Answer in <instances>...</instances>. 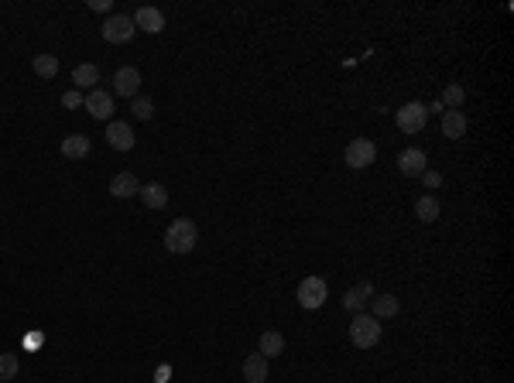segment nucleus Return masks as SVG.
Returning a JSON list of instances; mask_svg holds the SVG:
<instances>
[{
    "mask_svg": "<svg viewBox=\"0 0 514 383\" xmlns=\"http://www.w3.org/2000/svg\"><path fill=\"white\" fill-rule=\"evenodd\" d=\"M196 243H199V230L192 219H175V223L165 230V247L172 250V253H178V257H182V253H192Z\"/></svg>",
    "mask_w": 514,
    "mask_h": 383,
    "instance_id": "nucleus-1",
    "label": "nucleus"
},
{
    "mask_svg": "<svg viewBox=\"0 0 514 383\" xmlns=\"http://www.w3.org/2000/svg\"><path fill=\"white\" fill-rule=\"evenodd\" d=\"M350 343L356 349H374L381 343V322L374 315H354V326H350Z\"/></svg>",
    "mask_w": 514,
    "mask_h": 383,
    "instance_id": "nucleus-2",
    "label": "nucleus"
},
{
    "mask_svg": "<svg viewBox=\"0 0 514 383\" xmlns=\"http://www.w3.org/2000/svg\"><path fill=\"white\" fill-rule=\"evenodd\" d=\"M326 298H329V284L322 281V277H302V284H298V305L305 308V311H316V308L326 305Z\"/></svg>",
    "mask_w": 514,
    "mask_h": 383,
    "instance_id": "nucleus-3",
    "label": "nucleus"
},
{
    "mask_svg": "<svg viewBox=\"0 0 514 383\" xmlns=\"http://www.w3.org/2000/svg\"><path fill=\"white\" fill-rule=\"evenodd\" d=\"M134 18H127V14H114V18H106V24L99 28V35L106 45H127V41L134 38Z\"/></svg>",
    "mask_w": 514,
    "mask_h": 383,
    "instance_id": "nucleus-4",
    "label": "nucleus"
},
{
    "mask_svg": "<svg viewBox=\"0 0 514 383\" xmlns=\"http://www.w3.org/2000/svg\"><path fill=\"white\" fill-rule=\"evenodd\" d=\"M343 157H346V165L350 168H371L374 165V157H377V144L374 140H367V137H356V140H350L346 144V151H343Z\"/></svg>",
    "mask_w": 514,
    "mask_h": 383,
    "instance_id": "nucleus-5",
    "label": "nucleus"
},
{
    "mask_svg": "<svg viewBox=\"0 0 514 383\" xmlns=\"http://www.w3.org/2000/svg\"><path fill=\"white\" fill-rule=\"evenodd\" d=\"M425 120H429V110H425V103H405L401 110H398V127L405 131V134H418L422 127H425Z\"/></svg>",
    "mask_w": 514,
    "mask_h": 383,
    "instance_id": "nucleus-6",
    "label": "nucleus"
},
{
    "mask_svg": "<svg viewBox=\"0 0 514 383\" xmlns=\"http://www.w3.org/2000/svg\"><path fill=\"white\" fill-rule=\"evenodd\" d=\"M425 165H429V157H425L422 148H408V151L398 154V172L405 174V178H422V174L429 172Z\"/></svg>",
    "mask_w": 514,
    "mask_h": 383,
    "instance_id": "nucleus-7",
    "label": "nucleus"
},
{
    "mask_svg": "<svg viewBox=\"0 0 514 383\" xmlns=\"http://www.w3.org/2000/svg\"><path fill=\"white\" fill-rule=\"evenodd\" d=\"M106 144H110L114 151H134L138 137H134V131H131V123H124V120H110V127H106Z\"/></svg>",
    "mask_w": 514,
    "mask_h": 383,
    "instance_id": "nucleus-8",
    "label": "nucleus"
},
{
    "mask_svg": "<svg viewBox=\"0 0 514 383\" xmlns=\"http://www.w3.org/2000/svg\"><path fill=\"white\" fill-rule=\"evenodd\" d=\"M82 106L89 110L93 120H110L114 116V96L106 93V89H89L86 99H82Z\"/></svg>",
    "mask_w": 514,
    "mask_h": 383,
    "instance_id": "nucleus-9",
    "label": "nucleus"
},
{
    "mask_svg": "<svg viewBox=\"0 0 514 383\" xmlns=\"http://www.w3.org/2000/svg\"><path fill=\"white\" fill-rule=\"evenodd\" d=\"M141 89V72L134 69V65H124V69H117L114 72V93L117 96H127V99H134Z\"/></svg>",
    "mask_w": 514,
    "mask_h": 383,
    "instance_id": "nucleus-10",
    "label": "nucleus"
},
{
    "mask_svg": "<svg viewBox=\"0 0 514 383\" xmlns=\"http://www.w3.org/2000/svg\"><path fill=\"white\" fill-rule=\"evenodd\" d=\"M367 298H374V284H371V281H360L356 287H350V291L343 294V308H346L350 315H360L363 305H367Z\"/></svg>",
    "mask_w": 514,
    "mask_h": 383,
    "instance_id": "nucleus-11",
    "label": "nucleus"
},
{
    "mask_svg": "<svg viewBox=\"0 0 514 383\" xmlns=\"http://www.w3.org/2000/svg\"><path fill=\"white\" fill-rule=\"evenodd\" d=\"M134 28L148 31V35H158L161 28H165V14H161L158 7L144 4V7H138V14H134Z\"/></svg>",
    "mask_w": 514,
    "mask_h": 383,
    "instance_id": "nucleus-12",
    "label": "nucleus"
},
{
    "mask_svg": "<svg viewBox=\"0 0 514 383\" xmlns=\"http://www.w3.org/2000/svg\"><path fill=\"white\" fill-rule=\"evenodd\" d=\"M110 195H114V199H134V195H141L138 178H134L131 172L114 174V182H110Z\"/></svg>",
    "mask_w": 514,
    "mask_h": 383,
    "instance_id": "nucleus-13",
    "label": "nucleus"
},
{
    "mask_svg": "<svg viewBox=\"0 0 514 383\" xmlns=\"http://www.w3.org/2000/svg\"><path fill=\"white\" fill-rule=\"evenodd\" d=\"M257 353H261L264 360H271V356H281V353H285V335H281V332H275V328L261 332V339H257Z\"/></svg>",
    "mask_w": 514,
    "mask_h": 383,
    "instance_id": "nucleus-14",
    "label": "nucleus"
},
{
    "mask_svg": "<svg viewBox=\"0 0 514 383\" xmlns=\"http://www.w3.org/2000/svg\"><path fill=\"white\" fill-rule=\"evenodd\" d=\"M89 137L86 134H69L65 140H62V157H69V161H82L86 154H89Z\"/></svg>",
    "mask_w": 514,
    "mask_h": 383,
    "instance_id": "nucleus-15",
    "label": "nucleus"
},
{
    "mask_svg": "<svg viewBox=\"0 0 514 383\" xmlns=\"http://www.w3.org/2000/svg\"><path fill=\"white\" fill-rule=\"evenodd\" d=\"M442 134L449 137V140L466 137V113H463V110H446V113H442Z\"/></svg>",
    "mask_w": 514,
    "mask_h": 383,
    "instance_id": "nucleus-16",
    "label": "nucleus"
},
{
    "mask_svg": "<svg viewBox=\"0 0 514 383\" xmlns=\"http://www.w3.org/2000/svg\"><path fill=\"white\" fill-rule=\"evenodd\" d=\"M268 370H271V366H268V360H264L261 353H254V356H247V360H244V380H247V383H264V380H268Z\"/></svg>",
    "mask_w": 514,
    "mask_h": 383,
    "instance_id": "nucleus-17",
    "label": "nucleus"
},
{
    "mask_svg": "<svg viewBox=\"0 0 514 383\" xmlns=\"http://www.w3.org/2000/svg\"><path fill=\"white\" fill-rule=\"evenodd\" d=\"M141 202H144L148 209H165V206H168V192H165V185H158V182L141 185Z\"/></svg>",
    "mask_w": 514,
    "mask_h": 383,
    "instance_id": "nucleus-18",
    "label": "nucleus"
},
{
    "mask_svg": "<svg viewBox=\"0 0 514 383\" xmlns=\"http://www.w3.org/2000/svg\"><path fill=\"white\" fill-rule=\"evenodd\" d=\"M72 82H76V89H93V86H97L99 82V69L97 65H93V62H82V65H76V69H72Z\"/></svg>",
    "mask_w": 514,
    "mask_h": 383,
    "instance_id": "nucleus-19",
    "label": "nucleus"
},
{
    "mask_svg": "<svg viewBox=\"0 0 514 383\" xmlns=\"http://www.w3.org/2000/svg\"><path fill=\"white\" fill-rule=\"evenodd\" d=\"M371 308H374V318L381 322V318H395L398 315V298L395 294H374V301H371Z\"/></svg>",
    "mask_w": 514,
    "mask_h": 383,
    "instance_id": "nucleus-20",
    "label": "nucleus"
},
{
    "mask_svg": "<svg viewBox=\"0 0 514 383\" xmlns=\"http://www.w3.org/2000/svg\"><path fill=\"white\" fill-rule=\"evenodd\" d=\"M31 69H35V76H41V79H55L59 76V58L55 55H35Z\"/></svg>",
    "mask_w": 514,
    "mask_h": 383,
    "instance_id": "nucleus-21",
    "label": "nucleus"
},
{
    "mask_svg": "<svg viewBox=\"0 0 514 383\" xmlns=\"http://www.w3.org/2000/svg\"><path fill=\"white\" fill-rule=\"evenodd\" d=\"M415 212L422 223H435V219H439V199H435V195H422L415 202Z\"/></svg>",
    "mask_w": 514,
    "mask_h": 383,
    "instance_id": "nucleus-22",
    "label": "nucleus"
},
{
    "mask_svg": "<svg viewBox=\"0 0 514 383\" xmlns=\"http://www.w3.org/2000/svg\"><path fill=\"white\" fill-rule=\"evenodd\" d=\"M439 103H442L446 110H459V106L466 103V89H463L459 82H449V86H446V93H442V99H439Z\"/></svg>",
    "mask_w": 514,
    "mask_h": 383,
    "instance_id": "nucleus-23",
    "label": "nucleus"
},
{
    "mask_svg": "<svg viewBox=\"0 0 514 383\" xmlns=\"http://www.w3.org/2000/svg\"><path fill=\"white\" fill-rule=\"evenodd\" d=\"M131 113L138 116V120H151V116H155V103H151L148 96H134V99H131Z\"/></svg>",
    "mask_w": 514,
    "mask_h": 383,
    "instance_id": "nucleus-24",
    "label": "nucleus"
},
{
    "mask_svg": "<svg viewBox=\"0 0 514 383\" xmlns=\"http://www.w3.org/2000/svg\"><path fill=\"white\" fill-rule=\"evenodd\" d=\"M18 370H21V363L14 353H0V380H14Z\"/></svg>",
    "mask_w": 514,
    "mask_h": 383,
    "instance_id": "nucleus-25",
    "label": "nucleus"
},
{
    "mask_svg": "<svg viewBox=\"0 0 514 383\" xmlns=\"http://www.w3.org/2000/svg\"><path fill=\"white\" fill-rule=\"evenodd\" d=\"M62 106H65V110H76V106H82V93H80V89H69V93L62 96Z\"/></svg>",
    "mask_w": 514,
    "mask_h": 383,
    "instance_id": "nucleus-26",
    "label": "nucleus"
},
{
    "mask_svg": "<svg viewBox=\"0 0 514 383\" xmlns=\"http://www.w3.org/2000/svg\"><path fill=\"white\" fill-rule=\"evenodd\" d=\"M422 182H425V189H439V185H442V174H439V172H425V174H422Z\"/></svg>",
    "mask_w": 514,
    "mask_h": 383,
    "instance_id": "nucleus-27",
    "label": "nucleus"
},
{
    "mask_svg": "<svg viewBox=\"0 0 514 383\" xmlns=\"http://www.w3.org/2000/svg\"><path fill=\"white\" fill-rule=\"evenodd\" d=\"M172 380V366H158L155 370V383H168Z\"/></svg>",
    "mask_w": 514,
    "mask_h": 383,
    "instance_id": "nucleus-28",
    "label": "nucleus"
},
{
    "mask_svg": "<svg viewBox=\"0 0 514 383\" xmlns=\"http://www.w3.org/2000/svg\"><path fill=\"white\" fill-rule=\"evenodd\" d=\"M89 7L99 11V14H106V11H110V0H89Z\"/></svg>",
    "mask_w": 514,
    "mask_h": 383,
    "instance_id": "nucleus-29",
    "label": "nucleus"
},
{
    "mask_svg": "<svg viewBox=\"0 0 514 383\" xmlns=\"http://www.w3.org/2000/svg\"><path fill=\"white\" fill-rule=\"evenodd\" d=\"M425 110H429V113H446V106H442V103H439V99H435L432 106H425Z\"/></svg>",
    "mask_w": 514,
    "mask_h": 383,
    "instance_id": "nucleus-30",
    "label": "nucleus"
}]
</instances>
